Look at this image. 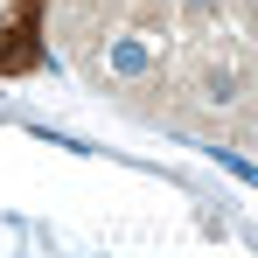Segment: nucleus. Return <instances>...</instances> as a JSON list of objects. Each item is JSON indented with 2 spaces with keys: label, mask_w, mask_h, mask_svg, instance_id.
Returning <instances> with one entry per match:
<instances>
[{
  "label": "nucleus",
  "mask_w": 258,
  "mask_h": 258,
  "mask_svg": "<svg viewBox=\"0 0 258 258\" xmlns=\"http://www.w3.org/2000/svg\"><path fill=\"white\" fill-rule=\"evenodd\" d=\"M203 98H210V105H230V98H237V70H210V77H203Z\"/></svg>",
  "instance_id": "f257e3e1"
},
{
  "label": "nucleus",
  "mask_w": 258,
  "mask_h": 258,
  "mask_svg": "<svg viewBox=\"0 0 258 258\" xmlns=\"http://www.w3.org/2000/svg\"><path fill=\"white\" fill-rule=\"evenodd\" d=\"M112 63H119V70H140V63H147V49H140V42H119V49H112Z\"/></svg>",
  "instance_id": "f03ea898"
},
{
  "label": "nucleus",
  "mask_w": 258,
  "mask_h": 258,
  "mask_svg": "<svg viewBox=\"0 0 258 258\" xmlns=\"http://www.w3.org/2000/svg\"><path fill=\"white\" fill-rule=\"evenodd\" d=\"M188 7H196V14H216V7H223V0H188Z\"/></svg>",
  "instance_id": "7ed1b4c3"
}]
</instances>
